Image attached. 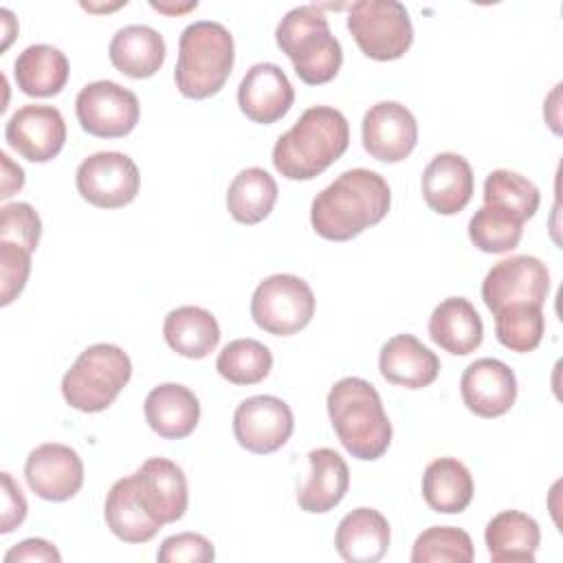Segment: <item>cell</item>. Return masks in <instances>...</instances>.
Masks as SVG:
<instances>
[{
	"label": "cell",
	"mask_w": 563,
	"mask_h": 563,
	"mask_svg": "<svg viewBox=\"0 0 563 563\" xmlns=\"http://www.w3.org/2000/svg\"><path fill=\"white\" fill-rule=\"evenodd\" d=\"M391 205L387 180L372 169L354 167L339 174L321 189L310 207V224L317 235L345 242L378 224Z\"/></svg>",
	"instance_id": "1"
},
{
	"label": "cell",
	"mask_w": 563,
	"mask_h": 563,
	"mask_svg": "<svg viewBox=\"0 0 563 563\" xmlns=\"http://www.w3.org/2000/svg\"><path fill=\"white\" fill-rule=\"evenodd\" d=\"M350 125L332 106L308 108L273 147V165L288 180H310L343 156Z\"/></svg>",
	"instance_id": "2"
},
{
	"label": "cell",
	"mask_w": 563,
	"mask_h": 563,
	"mask_svg": "<svg viewBox=\"0 0 563 563\" xmlns=\"http://www.w3.org/2000/svg\"><path fill=\"white\" fill-rule=\"evenodd\" d=\"M325 405L332 429L352 457L369 462L389 449L391 422L372 383L345 376L330 387Z\"/></svg>",
	"instance_id": "3"
},
{
	"label": "cell",
	"mask_w": 563,
	"mask_h": 563,
	"mask_svg": "<svg viewBox=\"0 0 563 563\" xmlns=\"http://www.w3.org/2000/svg\"><path fill=\"white\" fill-rule=\"evenodd\" d=\"M235 59L231 31L213 20H198L185 26L178 40L174 70L176 88L187 99H207L227 84Z\"/></svg>",
	"instance_id": "4"
},
{
	"label": "cell",
	"mask_w": 563,
	"mask_h": 563,
	"mask_svg": "<svg viewBox=\"0 0 563 563\" xmlns=\"http://www.w3.org/2000/svg\"><path fill=\"white\" fill-rule=\"evenodd\" d=\"M275 42L292 62L297 77L310 86L328 84L343 64L341 42L332 35L328 18L317 4L290 9L275 29Z\"/></svg>",
	"instance_id": "5"
},
{
	"label": "cell",
	"mask_w": 563,
	"mask_h": 563,
	"mask_svg": "<svg viewBox=\"0 0 563 563\" xmlns=\"http://www.w3.org/2000/svg\"><path fill=\"white\" fill-rule=\"evenodd\" d=\"M132 376L130 356L114 343L86 347L62 378L64 400L84 413L108 409Z\"/></svg>",
	"instance_id": "6"
},
{
	"label": "cell",
	"mask_w": 563,
	"mask_h": 563,
	"mask_svg": "<svg viewBox=\"0 0 563 563\" xmlns=\"http://www.w3.org/2000/svg\"><path fill=\"white\" fill-rule=\"evenodd\" d=\"M347 29L369 59L391 62L407 53L413 26L405 4L396 0H358L350 7Z\"/></svg>",
	"instance_id": "7"
},
{
	"label": "cell",
	"mask_w": 563,
	"mask_h": 563,
	"mask_svg": "<svg viewBox=\"0 0 563 563\" xmlns=\"http://www.w3.org/2000/svg\"><path fill=\"white\" fill-rule=\"evenodd\" d=\"M251 317L268 334L290 336L314 317V295L306 279L277 273L262 279L251 297Z\"/></svg>",
	"instance_id": "8"
},
{
	"label": "cell",
	"mask_w": 563,
	"mask_h": 563,
	"mask_svg": "<svg viewBox=\"0 0 563 563\" xmlns=\"http://www.w3.org/2000/svg\"><path fill=\"white\" fill-rule=\"evenodd\" d=\"M75 112L79 125L88 134L99 139H119L136 128L141 106L132 90L117 81L99 79L79 90Z\"/></svg>",
	"instance_id": "9"
},
{
	"label": "cell",
	"mask_w": 563,
	"mask_h": 563,
	"mask_svg": "<svg viewBox=\"0 0 563 563\" xmlns=\"http://www.w3.org/2000/svg\"><path fill=\"white\" fill-rule=\"evenodd\" d=\"M77 191L84 200L101 209L130 205L141 185L136 163L121 152H97L81 161L75 174Z\"/></svg>",
	"instance_id": "10"
},
{
	"label": "cell",
	"mask_w": 563,
	"mask_h": 563,
	"mask_svg": "<svg viewBox=\"0 0 563 563\" xmlns=\"http://www.w3.org/2000/svg\"><path fill=\"white\" fill-rule=\"evenodd\" d=\"M548 266L532 255H512L497 262L482 282V299L490 312L508 303H539L548 299Z\"/></svg>",
	"instance_id": "11"
},
{
	"label": "cell",
	"mask_w": 563,
	"mask_h": 563,
	"mask_svg": "<svg viewBox=\"0 0 563 563\" xmlns=\"http://www.w3.org/2000/svg\"><path fill=\"white\" fill-rule=\"evenodd\" d=\"M295 429L290 407L268 394L242 400L233 413V435L251 453H273L282 449Z\"/></svg>",
	"instance_id": "12"
},
{
	"label": "cell",
	"mask_w": 563,
	"mask_h": 563,
	"mask_svg": "<svg viewBox=\"0 0 563 563\" xmlns=\"http://www.w3.org/2000/svg\"><path fill=\"white\" fill-rule=\"evenodd\" d=\"M4 139L22 158L46 163L53 161L66 143V121L53 106L26 103L9 117Z\"/></svg>",
	"instance_id": "13"
},
{
	"label": "cell",
	"mask_w": 563,
	"mask_h": 563,
	"mask_svg": "<svg viewBox=\"0 0 563 563\" xmlns=\"http://www.w3.org/2000/svg\"><path fill=\"white\" fill-rule=\"evenodd\" d=\"M365 152L383 163L405 161L418 143V123L409 108L398 101L374 103L361 123Z\"/></svg>",
	"instance_id": "14"
},
{
	"label": "cell",
	"mask_w": 563,
	"mask_h": 563,
	"mask_svg": "<svg viewBox=\"0 0 563 563\" xmlns=\"http://www.w3.org/2000/svg\"><path fill=\"white\" fill-rule=\"evenodd\" d=\"M29 488L46 501H66L84 484V462L79 453L59 442L35 446L24 464Z\"/></svg>",
	"instance_id": "15"
},
{
	"label": "cell",
	"mask_w": 563,
	"mask_h": 563,
	"mask_svg": "<svg viewBox=\"0 0 563 563\" xmlns=\"http://www.w3.org/2000/svg\"><path fill=\"white\" fill-rule=\"evenodd\" d=\"M132 477L139 504L158 523H174L185 515L189 504L187 477L176 462L167 457H150Z\"/></svg>",
	"instance_id": "16"
},
{
	"label": "cell",
	"mask_w": 563,
	"mask_h": 563,
	"mask_svg": "<svg viewBox=\"0 0 563 563\" xmlns=\"http://www.w3.org/2000/svg\"><path fill=\"white\" fill-rule=\"evenodd\" d=\"M460 394L464 405L479 418H497L510 411L517 400L515 372L499 358L473 361L462 378Z\"/></svg>",
	"instance_id": "17"
},
{
	"label": "cell",
	"mask_w": 563,
	"mask_h": 563,
	"mask_svg": "<svg viewBox=\"0 0 563 563\" xmlns=\"http://www.w3.org/2000/svg\"><path fill=\"white\" fill-rule=\"evenodd\" d=\"M295 90L286 73L271 62L253 64L240 81L238 103L253 123H275L292 106Z\"/></svg>",
	"instance_id": "18"
},
{
	"label": "cell",
	"mask_w": 563,
	"mask_h": 563,
	"mask_svg": "<svg viewBox=\"0 0 563 563\" xmlns=\"http://www.w3.org/2000/svg\"><path fill=\"white\" fill-rule=\"evenodd\" d=\"M473 169L468 161L453 152L431 158L422 172V198L440 216L460 213L473 198Z\"/></svg>",
	"instance_id": "19"
},
{
	"label": "cell",
	"mask_w": 563,
	"mask_h": 563,
	"mask_svg": "<svg viewBox=\"0 0 563 563\" xmlns=\"http://www.w3.org/2000/svg\"><path fill=\"white\" fill-rule=\"evenodd\" d=\"M378 369L385 380L407 389H422L431 385L440 374V358L413 334H396L383 347L378 356Z\"/></svg>",
	"instance_id": "20"
},
{
	"label": "cell",
	"mask_w": 563,
	"mask_h": 563,
	"mask_svg": "<svg viewBox=\"0 0 563 563\" xmlns=\"http://www.w3.org/2000/svg\"><path fill=\"white\" fill-rule=\"evenodd\" d=\"M143 411L150 429L165 440H183L191 435L200 420V402L196 394L180 383H163L154 387L145 396Z\"/></svg>",
	"instance_id": "21"
},
{
	"label": "cell",
	"mask_w": 563,
	"mask_h": 563,
	"mask_svg": "<svg viewBox=\"0 0 563 563\" xmlns=\"http://www.w3.org/2000/svg\"><path fill=\"white\" fill-rule=\"evenodd\" d=\"M429 336L444 352L466 356L482 345L484 323L468 299L446 297L429 317Z\"/></svg>",
	"instance_id": "22"
},
{
	"label": "cell",
	"mask_w": 563,
	"mask_h": 563,
	"mask_svg": "<svg viewBox=\"0 0 563 563\" xmlns=\"http://www.w3.org/2000/svg\"><path fill=\"white\" fill-rule=\"evenodd\" d=\"M334 548L347 563H376L389 548V523L374 508H354L336 528Z\"/></svg>",
	"instance_id": "23"
},
{
	"label": "cell",
	"mask_w": 563,
	"mask_h": 563,
	"mask_svg": "<svg viewBox=\"0 0 563 563\" xmlns=\"http://www.w3.org/2000/svg\"><path fill=\"white\" fill-rule=\"evenodd\" d=\"M310 475L297 493V504L306 512H328L345 497L350 488V468L345 460L328 446L308 453Z\"/></svg>",
	"instance_id": "24"
},
{
	"label": "cell",
	"mask_w": 563,
	"mask_h": 563,
	"mask_svg": "<svg viewBox=\"0 0 563 563\" xmlns=\"http://www.w3.org/2000/svg\"><path fill=\"white\" fill-rule=\"evenodd\" d=\"M484 541L493 563H534L541 530L530 515L501 510L488 521Z\"/></svg>",
	"instance_id": "25"
},
{
	"label": "cell",
	"mask_w": 563,
	"mask_h": 563,
	"mask_svg": "<svg viewBox=\"0 0 563 563\" xmlns=\"http://www.w3.org/2000/svg\"><path fill=\"white\" fill-rule=\"evenodd\" d=\"M165 53L163 35L147 24H128L119 29L108 46L112 66L132 79L152 77L163 66Z\"/></svg>",
	"instance_id": "26"
},
{
	"label": "cell",
	"mask_w": 563,
	"mask_h": 563,
	"mask_svg": "<svg viewBox=\"0 0 563 563\" xmlns=\"http://www.w3.org/2000/svg\"><path fill=\"white\" fill-rule=\"evenodd\" d=\"M163 336L176 354L185 358H205L220 343V325L209 310L200 306H180L167 312Z\"/></svg>",
	"instance_id": "27"
},
{
	"label": "cell",
	"mask_w": 563,
	"mask_h": 563,
	"mask_svg": "<svg viewBox=\"0 0 563 563\" xmlns=\"http://www.w3.org/2000/svg\"><path fill=\"white\" fill-rule=\"evenodd\" d=\"M13 75L24 95L53 97L66 86L70 66L57 46L31 44L15 57Z\"/></svg>",
	"instance_id": "28"
},
{
	"label": "cell",
	"mask_w": 563,
	"mask_h": 563,
	"mask_svg": "<svg viewBox=\"0 0 563 563\" xmlns=\"http://www.w3.org/2000/svg\"><path fill=\"white\" fill-rule=\"evenodd\" d=\"M103 517L110 532L125 543H145L154 539L163 526L139 504L132 475L112 484L103 504Z\"/></svg>",
	"instance_id": "29"
},
{
	"label": "cell",
	"mask_w": 563,
	"mask_h": 563,
	"mask_svg": "<svg viewBox=\"0 0 563 563\" xmlns=\"http://www.w3.org/2000/svg\"><path fill=\"white\" fill-rule=\"evenodd\" d=\"M422 497L435 512H462L473 499V475L460 460L438 457L424 468Z\"/></svg>",
	"instance_id": "30"
},
{
	"label": "cell",
	"mask_w": 563,
	"mask_h": 563,
	"mask_svg": "<svg viewBox=\"0 0 563 563\" xmlns=\"http://www.w3.org/2000/svg\"><path fill=\"white\" fill-rule=\"evenodd\" d=\"M277 183L262 167L242 169L229 185L227 209L242 224H257L273 211L277 202Z\"/></svg>",
	"instance_id": "31"
},
{
	"label": "cell",
	"mask_w": 563,
	"mask_h": 563,
	"mask_svg": "<svg viewBox=\"0 0 563 563\" xmlns=\"http://www.w3.org/2000/svg\"><path fill=\"white\" fill-rule=\"evenodd\" d=\"M495 314L497 341L512 352H532L545 330L543 308L539 303H508Z\"/></svg>",
	"instance_id": "32"
},
{
	"label": "cell",
	"mask_w": 563,
	"mask_h": 563,
	"mask_svg": "<svg viewBox=\"0 0 563 563\" xmlns=\"http://www.w3.org/2000/svg\"><path fill=\"white\" fill-rule=\"evenodd\" d=\"M271 367V350L255 339H235L216 358L218 374L233 385H255L268 376Z\"/></svg>",
	"instance_id": "33"
},
{
	"label": "cell",
	"mask_w": 563,
	"mask_h": 563,
	"mask_svg": "<svg viewBox=\"0 0 563 563\" xmlns=\"http://www.w3.org/2000/svg\"><path fill=\"white\" fill-rule=\"evenodd\" d=\"M523 235V220L515 213L482 205L468 220V238L484 253L512 251Z\"/></svg>",
	"instance_id": "34"
},
{
	"label": "cell",
	"mask_w": 563,
	"mask_h": 563,
	"mask_svg": "<svg viewBox=\"0 0 563 563\" xmlns=\"http://www.w3.org/2000/svg\"><path fill=\"white\" fill-rule=\"evenodd\" d=\"M539 189L526 176L510 169H495L484 180V205L506 209L523 222L539 209Z\"/></svg>",
	"instance_id": "35"
},
{
	"label": "cell",
	"mask_w": 563,
	"mask_h": 563,
	"mask_svg": "<svg viewBox=\"0 0 563 563\" xmlns=\"http://www.w3.org/2000/svg\"><path fill=\"white\" fill-rule=\"evenodd\" d=\"M475 559L473 541L468 532L455 526H431L418 534L411 563H442V561H457L471 563Z\"/></svg>",
	"instance_id": "36"
},
{
	"label": "cell",
	"mask_w": 563,
	"mask_h": 563,
	"mask_svg": "<svg viewBox=\"0 0 563 563\" xmlns=\"http://www.w3.org/2000/svg\"><path fill=\"white\" fill-rule=\"evenodd\" d=\"M42 220L29 202H11L0 209V240L22 244L31 253L37 249Z\"/></svg>",
	"instance_id": "37"
},
{
	"label": "cell",
	"mask_w": 563,
	"mask_h": 563,
	"mask_svg": "<svg viewBox=\"0 0 563 563\" xmlns=\"http://www.w3.org/2000/svg\"><path fill=\"white\" fill-rule=\"evenodd\" d=\"M31 273V251L22 244L0 240V303L9 306L26 286Z\"/></svg>",
	"instance_id": "38"
},
{
	"label": "cell",
	"mask_w": 563,
	"mask_h": 563,
	"mask_svg": "<svg viewBox=\"0 0 563 563\" xmlns=\"http://www.w3.org/2000/svg\"><path fill=\"white\" fill-rule=\"evenodd\" d=\"M156 559L161 563H209L216 559V550L207 537L196 532H180L167 537L161 543Z\"/></svg>",
	"instance_id": "39"
},
{
	"label": "cell",
	"mask_w": 563,
	"mask_h": 563,
	"mask_svg": "<svg viewBox=\"0 0 563 563\" xmlns=\"http://www.w3.org/2000/svg\"><path fill=\"white\" fill-rule=\"evenodd\" d=\"M26 517V499L20 486L13 482L11 473H2V517H0V532L9 534L15 530Z\"/></svg>",
	"instance_id": "40"
},
{
	"label": "cell",
	"mask_w": 563,
	"mask_h": 563,
	"mask_svg": "<svg viewBox=\"0 0 563 563\" xmlns=\"http://www.w3.org/2000/svg\"><path fill=\"white\" fill-rule=\"evenodd\" d=\"M59 563L62 554L46 539H24L4 554V563Z\"/></svg>",
	"instance_id": "41"
},
{
	"label": "cell",
	"mask_w": 563,
	"mask_h": 563,
	"mask_svg": "<svg viewBox=\"0 0 563 563\" xmlns=\"http://www.w3.org/2000/svg\"><path fill=\"white\" fill-rule=\"evenodd\" d=\"M0 161H2V191L0 198L7 200L9 196H13L18 189H22L24 185V172L20 165H15L7 152H0Z\"/></svg>",
	"instance_id": "42"
},
{
	"label": "cell",
	"mask_w": 563,
	"mask_h": 563,
	"mask_svg": "<svg viewBox=\"0 0 563 563\" xmlns=\"http://www.w3.org/2000/svg\"><path fill=\"white\" fill-rule=\"evenodd\" d=\"M152 4V9H156V11H163V13H183V11H189V9H196L198 7V2H187L185 7H174V4H165V2H150Z\"/></svg>",
	"instance_id": "43"
}]
</instances>
